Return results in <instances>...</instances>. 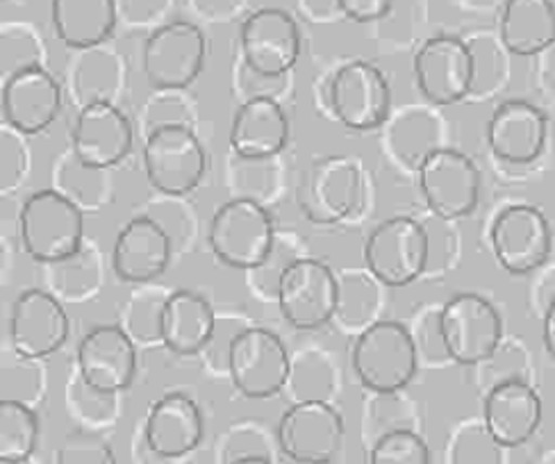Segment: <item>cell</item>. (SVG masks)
<instances>
[{
  "label": "cell",
  "instance_id": "1",
  "mask_svg": "<svg viewBox=\"0 0 555 464\" xmlns=\"http://www.w3.org/2000/svg\"><path fill=\"white\" fill-rule=\"evenodd\" d=\"M18 237L33 260L53 265L85 246V212L57 190L30 194L18 212Z\"/></svg>",
  "mask_w": 555,
  "mask_h": 464
},
{
  "label": "cell",
  "instance_id": "2",
  "mask_svg": "<svg viewBox=\"0 0 555 464\" xmlns=\"http://www.w3.org/2000/svg\"><path fill=\"white\" fill-rule=\"evenodd\" d=\"M353 374L372 394L405 389L420 369L412 333L401 321L378 319L364 328L351 348Z\"/></svg>",
  "mask_w": 555,
  "mask_h": 464
},
{
  "label": "cell",
  "instance_id": "3",
  "mask_svg": "<svg viewBox=\"0 0 555 464\" xmlns=\"http://www.w3.org/2000/svg\"><path fill=\"white\" fill-rule=\"evenodd\" d=\"M275 242L273 217L258 198L225 201L207 225V244L230 269H256Z\"/></svg>",
  "mask_w": 555,
  "mask_h": 464
},
{
  "label": "cell",
  "instance_id": "4",
  "mask_svg": "<svg viewBox=\"0 0 555 464\" xmlns=\"http://www.w3.org/2000/svg\"><path fill=\"white\" fill-rule=\"evenodd\" d=\"M144 171L162 196L180 198L194 192L207 171V153L194 128L162 126L151 130L144 144Z\"/></svg>",
  "mask_w": 555,
  "mask_h": 464
},
{
  "label": "cell",
  "instance_id": "5",
  "mask_svg": "<svg viewBox=\"0 0 555 464\" xmlns=\"http://www.w3.org/2000/svg\"><path fill=\"white\" fill-rule=\"evenodd\" d=\"M430 258L426 228L412 217H391L364 242V267L385 287H405L420 278Z\"/></svg>",
  "mask_w": 555,
  "mask_h": 464
},
{
  "label": "cell",
  "instance_id": "6",
  "mask_svg": "<svg viewBox=\"0 0 555 464\" xmlns=\"http://www.w3.org/2000/svg\"><path fill=\"white\" fill-rule=\"evenodd\" d=\"M205 57L207 39L196 23L171 21L146 37L142 66L153 91H184L203 74Z\"/></svg>",
  "mask_w": 555,
  "mask_h": 464
},
{
  "label": "cell",
  "instance_id": "7",
  "mask_svg": "<svg viewBox=\"0 0 555 464\" xmlns=\"http://www.w3.org/2000/svg\"><path fill=\"white\" fill-rule=\"evenodd\" d=\"M328 107L349 130H374L391 109V87L380 68L366 60H351L335 68L328 80Z\"/></svg>",
  "mask_w": 555,
  "mask_h": 464
},
{
  "label": "cell",
  "instance_id": "8",
  "mask_svg": "<svg viewBox=\"0 0 555 464\" xmlns=\"http://www.w3.org/2000/svg\"><path fill=\"white\" fill-rule=\"evenodd\" d=\"M439 323L451 362L478 366L503 341V319L492 300L480 294H455L439 310Z\"/></svg>",
  "mask_w": 555,
  "mask_h": 464
},
{
  "label": "cell",
  "instance_id": "9",
  "mask_svg": "<svg viewBox=\"0 0 555 464\" xmlns=\"http://www.w3.org/2000/svg\"><path fill=\"white\" fill-rule=\"evenodd\" d=\"M292 356L285 341L262 326L246 328L233 344L228 378L246 399L264 401L285 391Z\"/></svg>",
  "mask_w": 555,
  "mask_h": 464
},
{
  "label": "cell",
  "instance_id": "10",
  "mask_svg": "<svg viewBox=\"0 0 555 464\" xmlns=\"http://www.w3.org/2000/svg\"><path fill=\"white\" fill-rule=\"evenodd\" d=\"M346 424L328 401L292 403L278 422L275 439L296 464H331L344 449Z\"/></svg>",
  "mask_w": 555,
  "mask_h": 464
},
{
  "label": "cell",
  "instance_id": "11",
  "mask_svg": "<svg viewBox=\"0 0 555 464\" xmlns=\"http://www.w3.org/2000/svg\"><path fill=\"white\" fill-rule=\"evenodd\" d=\"M364 194L360 167L351 157L331 155L314 159L298 188V205L314 223H341L353 217Z\"/></svg>",
  "mask_w": 555,
  "mask_h": 464
},
{
  "label": "cell",
  "instance_id": "12",
  "mask_svg": "<svg viewBox=\"0 0 555 464\" xmlns=\"http://www.w3.org/2000/svg\"><path fill=\"white\" fill-rule=\"evenodd\" d=\"M339 278L317 258H300L285 273L278 289V310L296 331H317L335 319Z\"/></svg>",
  "mask_w": 555,
  "mask_h": 464
},
{
  "label": "cell",
  "instance_id": "13",
  "mask_svg": "<svg viewBox=\"0 0 555 464\" xmlns=\"http://www.w3.org/2000/svg\"><path fill=\"white\" fill-rule=\"evenodd\" d=\"M8 333L12 351L21 360H46L55 356L72 335V321L62 300L43 289H26L10 308Z\"/></svg>",
  "mask_w": 555,
  "mask_h": 464
},
{
  "label": "cell",
  "instance_id": "14",
  "mask_svg": "<svg viewBox=\"0 0 555 464\" xmlns=\"http://www.w3.org/2000/svg\"><path fill=\"white\" fill-rule=\"evenodd\" d=\"M244 64L264 78H285L304 49L296 18L281 8H260L248 14L240 30Z\"/></svg>",
  "mask_w": 555,
  "mask_h": 464
},
{
  "label": "cell",
  "instance_id": "15",
  "mask_svg": "<svg viewBox=\"0 0 555 464\" xmlns=\"http://www.w3.org/2000/svg\"><path fill=\"white\" fill-rule=\"evenodd\" d=\"M416 173L424 201L435 217L453 221L476 210L480 173L469 155L442 146L422 162Z\"/></svg>",
  "mask_w": 555,
  "mask_h": 464
},
{
  "label": "cell",
  "instance_id": "16",
  "mask_svg": "<svg viewBox=\"0 0 555 464\" xmlns=\"http://www.w3.org/2000/svg\"><path fill=\"white\" fill-rule=\"evenodd\" d=\"M414 80L430 105L465 101L476 80L474 51L451 35L430 37L414 55Z\"/></svg>",
  "mask_w": 555,
  "mask_h": 464
},
{
  "label": "cell",
  "instance_id": "17",
  "mask_svg": "<svg viewBox=\"0 0 555 464\" xmlns=\"http://www.w3.org/2000/svg\"><path fill=\"white\" fill-rule=\"evenodd\" d=\"M494 258L513 275L540 271L553 248L548 219L533 205H511L494 219L490 230Z\"/></svg>",
  "mask_w": 555,
  "mask_h": 464
},
{
  "label": "cell",
  "instance_id": "18",
  "mask_svg": "<svg viewBox=\"0 0 555 464\" xmlns=\"http://www.w3.org/2000/svg\"><path fill=\"white\" fill-rule=\"evenodd\" d=\"M134 144L132 124L114 101H91L78 109L72 128V153L85 167L121 165Z\"/></svg>",
  "mask_w": 555,
  "mask_h": 464
},
{
  "label": "cell",
  "instance_id": "19",
  "mask_svg": "<svg viewBox=\"0 0 555 464\" xmlns=\"http://www.w3.org/2000/svg\"><path fill=\"white\" fill-rule=\"evenodd\" d=\"M171 253V232L155 217L139 215L121 225L114 240L112 269L124 283L151 285L169 269Z\"/></svg>",
  "mask_w": 555,
  "mask_h": 464
},
{
  "label": "cell",
  "instance_id": "20",
  "mask_svg": "<svg viewBox=\"0 0 555 464\" xmlns=\"http://www.w3.org/2000/svg\"><path fill=\"white\" fill-rule=\"evenodd\" d=\"M0 109L5 124L21 134L51 128L62 112V85L43 66H30L3 82Z\"/></svg>",
  "mask_w": 555,
  "mask_h": 464
},
{
  "label": "cell",
  "instance_id": "21",
  "mask_svg": "<svg viewBox=\"0 0 555 464\" xmlns=\"http://www.w3.org/2000/svg\"><path fill=\"white\" fill-rule=\"evenodd\" d=\"M76 369L89 385L121 394L137 376V344L119 323L91 328L78 344Z\"/></svg>",
  "mask_w": 555,
  "mask_h": 464
},
{
  "label": "cell",
  "instance_id": "22",
  "mask_svg": "<svg viewBox=\"0 0 555 464\" xmlns=\"http://www.w3.org/2000/svg\"><path fill=\"white\" fill-rule=\"evenodd\" d=\"M205 435L201 405L184 391L159 397L144 422V444L159 460H180L198 449Z\"/></svg>",
  "mask_w": 555,
  "mask_h": 464
},
{
  "label": "cell",
  "instance_id": "23",
  "mask_svg": "<svg viewBox=\"0 0 555 464\" xmlns=\"http://www.w3.org/2000/svg\"><path fill=\"white\" fill-rule=\"evenodd\" d=\"M287 142L289 119L281 103L273 96H253L242 101L228 132V144L235 157L269 162L285 151Z\"/></svg>",
  "mask_w": 555,
  "mask_h": 464
},
{
  "label": "cell",
  "instance_id": "24",
  "mask_svg": "<svg viewBox=\"0 0 555 464\" xmlns=\"http://www.w3.org/2000/svg\"><path fill=\"white\" fill-rule=\"evenodd\" d=\"M548 121L544 112L521 99L501 103L488 121V146L507 165L535 162L546 144Z\"/></svg>",
  "mask_w": 555,
  "mask_h": 464
},
{
  "label": "cell",
  "instance_id": "25",
  "mask_svg": "<svg viewBox=\"0 0 555 464\" xmlns=\"http://www.w3.org/2000/svg\"><path fill=\"white\" fill-rule=\"evenodd\" d=\"M482 424L503 449L526 444L542 424V399L528 381L494 385L482 403Z\"/></svg>",
  "mask_w": 555,
  "mask_h": 464
},
{
  "label": "cell",
  "instance_id": "26",
  "mask_svg": "<svg viewBox=\"0 0 555 464\" xmlns=\"http://www.w3.org/2000/svg\"><path fill=\"white\" fill-rule=\"evenodd\" d=\"M217 312L210 300L192 289H176L162 310L159 341L176 356H198L210 337Z\"/></svg>",
  "mask_w": 555,
  "mask_h": 464
},
{
  "label": "cell",
  "instance_id": "27",
  "mask_svg": "<svg viewBox=\"0 0 555 464\" xmlns=\"http://www.w3.org/2000/svg\"><path fill=\"white\" fill-rule=\"evenodd\" d=\"M51 21L66 49L89 51L112 37L119 8L117 0H51Z\"/></svg>",
  "mask_w": 555,
  "mask_h": 464
},
{
  "label": "cell",
  "instance_id": "28",
  "mask_svg": "<svg viewBox=\"0 0 555 464\" xmlns=\"http://www.w3.org/2000/svg\"><path fill=\"white\" fill-rule=\"evenodd\" d=\"M501 41L521 57L548 51L555 43V0H505Z\"/></svg>",
  "mask_w": 555,
  "mask_h": 464
},
{
  "label": "cell",
  "instance_id": "29",
  "mask_svg": "<svg viewBox=\"0 0 555 464\" xmlns=\"http://www.w3.org/2000/svg\"><path fill=\"white\" fill-rule=\"evenodd\" d=\"M339 278V300H337V312L335 323L339 328L362 333L364 328L372 326L378 321L380 310V287L372 273H341Z\"/></svg>",
  "mask_w": 555,
  "mask_h": 464
},
{
  "label": "cell",
  "instance_id": "30",
  "mask_svg": "<svg viewBox=\"0 0 555 464\" xmlns=\"http://www.w3.org/2000/svg\"><path fill=\"white\" fill-rule=\"evenodd\" d=\"M39 416L33 405L3 399L0 401V462H30L39 444Z\"/></svg>",
  "mask_w": 555,
  "mask_h": 464
},
{
  "label": "cell",
  "instance_id": "31",
  "mask_svg": "<svg viewBox=\"0 0 555 464\" xmlns=\"http://www.w3.org/2000/svg\"><path fill=\"white\" fill-rule=\"evenodd\" d=\"M439 121L426 109H410L403 112L399 119L391 126L389 132V144L395 155L403 162V165L420 169L422 162L442 149L439 142Z\"/></svg>",
  "mask_w": 555,
  "mask_h": 464
},
{
  "label": "cell",
  "instance_id": "32",
  "mask_svg": "<svg viewBox=\"0 0 555 464\" xmlns=\"http://www.w3.org/2000/svg\"><path fill=\"white\" fill-rule=\"evenodd\" d=\"M49 283L60 300H85L101 285V258L94 246L85 244L72 258L46 265Z\"/></svg>",
  "mask_w": 555,
  "mask_h": 464
},
{
  "label": "cell",
  "instance_id": "33",
  "mask_svg": "<svg viewBox=\"0 0 555 464\" xmlns=\"http://www.w3.org/2000/svg\"><path fill=\"white\" fill-rule=\"evenodd\" d=\"M337 387V369L326 353L300 351L292 358V371L285 385L294 403L304 401H328Z\"/></svg>",
  "mask_w": 555,
  "mask_h": 464
},
{
  "label": "cell",
  "instance_id": "34",
  "mask_svg": "<svg viewBox=\"0 0 555 464\" xmlns=\"http://www.w3.org/2000/svg\"><path fill=\"white\" fill-rule=\"evenodd\" d=\"M66 408L87 426V430L112 426L119 416V394L89 385L76 369L72 381L66 383Z\"/></svg>",
  "mask_w": 555,
  "mask_h": 464
},
{
  "label": "cell",
  "instance_id": "35",
  "mask_svg": "<svg viewBox=\"0 0 555 464\" xmlns=\"http://www.w3.org/2000/svg\"><path fill=\"white\" fill-rule=\"evenodd\" d=\"M300 258H304V255H300V248L292 237H278L275 235V242H273L267 258L256 269L246 271L250 289L264 300H275L285 273Z\"/></svg>",
  "mask_w": 555,
  "mask_h": 464
},
{
  "label": "cell",
  "instance_id": "36",
  "mask_svg": "<svg viewBox=\"0 0 555 464\" xmlns=\"http://www.w3.org/2000/svg\"><path fill=\"white\" fill-rule=\"evenodd\" d=\"M167 296H157L151 289H139L130 296L126 310L121 312L119 326L134 339V344L159 341L162 310H165Z\"/></svg>",
  "mask_w": 555,
  "mask_h": 464
},
{
  "label": "cell",
  "instance_id": "37",
  "mask_svg": "<svg viewBox=\"0 0 555 464\" xmlns=\"http://www.w3.org/2000/svg\"><path fill=\"white\" fill-rule=\"evenodd\" d=\"M369 464H430V449L416 430H395L372 444Z\"/></svg>",
  "mask_w": 555,
  "mask_h": 464
},
{
  "label": "cell",
  "instance_id": "38",
  "mask_svg": "<svg viewBox=\"0 0 555 464\" xmlns=\"http://www.w3.org/2000/svg\"><path fill=\"white\" fill-rule=\"evenodd\" d=\"M451 457L453 464H501L503 447L485 428V424H469L457 430Z\"/></svg>",
  "mask_w": 555,
  "mask_h": 464
},
{
  "label": "cell",
  "instance_id": "39",
  "mask_svg": "<svg viewBox=\"0 0 555 464\" xmlns=\"http://www.w3.org/2000/svg\"><path fill=\"white\" fill-rule=\"evenodd\" d=\"M250 326L253 323L237 312L221 314V317L217 314L215 328H212L210 337H207L203 351L198 356L210 369L221 371V374H228V362H230V351H233V344Z\"/></svg>",
  "mask_w": 555,
  "mask_h": 464
},
{
  "label": "cell",
  "instance_id": "40",
  "mask_svg": "<svg viewBox=\"0 0 555 464\" xmlns=\"http://www.w3.org/2000/svg\"><path fill=\"white\" fill-rule=\"evenodd\" d=\"M60 464H117L112 447L96 430H76L64 437L57 453Z\"/></svg>",
  "mask_w": 555,
  "mask_h": 464
},
{
  "label": "cell",
  "instance_id": "41",
  "mask_svg": "<svg viewBox=\"0 0 555 464\" xmlns=\"http://www.w3.org/2000/svg\"><path fill=\"white\" fill-rule=\"evenodd\" d=\"M144 119L151 130L162 128V126H190L192 128L194 109H192L190 101L184 99L180 89L155 91V94L146 103Z\"/></svg>",
  "mask_w": 555,
  "mask_h": 464
},
{
  "label": "cell",
  "instance_id": "42",
  "mask_svg": "<svg viewBox=\"0 0 555 464\" xmlns=\"http://www.w3.org/2000/svg\"><path fill=\"white\" fill-rule=\"evenodd\" d=\"M30 66H43L41 64V43L39 39L26 30L14 28L3 33V82L12 78L18 72H26Z\"/></svg>",
  "mask_w": 555,
  "mask_h": 464
},
{
  "label": "cell",
  "instance_id": "43",
  "mask_svg": "<svg viewBox=\"0 0 555 464\" xmlns=\"http://www.w3.org/2000/svg\"><path fill=\"white\" fill-rule=\"evenodd\" d=\"M442 310V308H439ZM439 310H428L424 314L416 317L414 328H410L414 346H416V356H420V364H444L451 362L444 335H442V323H439Z\"/></svg>",
  "mask_w": 555,
  "mask_h": 464
},
{
  "label": "cell",
  "instance_id": "44",
  "mask_svg": "<svg viewBox=\"0 0 555 464\" xmlns=\"http://www.w3.org/2000/svg\"><path fill=\"white\" fill-rule=\"evenodd\" d=\"M478 366L488 369V376L492 378L490 389L507 381H528V374H530L528 353L519 344H513V341H501L496 351Z\"/></svg>",
  "mask_w": 555,
  "mask_h": 464
},
{
  "label": "cell",
  "instance_id": "45",
  "mask_svg": "<svg viewBox=\"0 0 555 464\" xmlns=\"http://www.w3.org/2000/svg\"><path fill=\"white\" fill-rule=\"evenodd\" d=\"M337 10L356 23H372L383 18L391 5H395V0H335Z\"/></svg>",
  "mask_w": 555,
  "mask_h": 464
},
{
  "label": "cell",
  "instance_id": "46",
  "mask_svg": "<svg viewBox=\"0 0 555 464\" xmlns=\"http://www.w3.org/2000/svg\"><path fill=\"white\" fill-rule=\"evenodd\" d=\"M535 300H538V308H540L542 314L555 300V267H548L542 273L540 283H538V289H535Z\"/></svg>",
  "mask_w": 555,
  "mask_h": 464
},
{
  "label": "cell",
  "instance_id": "47",
  "mask_svg": "<svg viewBox=\"0 0 555 464\" xmlns=\"http://www.w3.org/2000/svg\"><path fill=\"white\" fill-rule=\"evenodd\" d=\"M542 337H544L546 353L555 360V300L542 314Z\"/></svg>",
  "mask_w": 555,
  "mask_h": 464
},
{
  "label": "cell",
  "instance_id": "48",
  "mask_svg": "<svg viewBox=\"0 0 555 464\" xmlns=\"http://www.w3.org/2000/svg\"><path fill=\"white\" fill-rule=\"evenodd\" d=\"M228 464H273V462L267 455H246V457H237Z\"/></svg>",
  "mask_w": 555,
  "mask_h": 464
}]
</instances>
